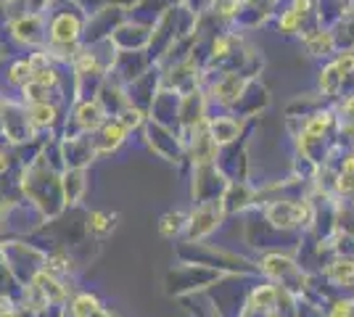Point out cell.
<instances>
[{"label":"cell","instance_id":"3","mask_svg":"<svg viewBox=\"0 0 354 317\" xmlns=\"http://www.w3.org/2000/svg\"><path fill=\"white\" fill-rule=\"evenodd\" d=\"M320 278L330 288H336V294H344L346 288L354 291V259L349 257H330L320 270Z\"/></svg>","mask_w":354,"mask_h":317},{"label":"cell","instance_id":"4","mask_svg":"<svg viewBox=\"0 0 354 317\" xmlns=\"http://www.w3.org/2000/svg\"><path fill=\"white\" fill-rule=\"evenodd\" d=\"M249 307H254L257 312H272L278 307V283L270 280H257V286H251L249 291Z\"/></svg>","mask_w":354,"mask_h":317},{"label":"cell","instance_id":"10","mask_svg":"<svg viewBox=\"0 0 354 317\" xmlns=\"http://www.w3.org/2000/svg\"><path fill=\"white\" fill-rule=\"evenodd\" d=\"M114 214H104V211H93L90 214V230L95 233V236H106L109 230H114Z\"/></svg>","mask_w":354,"mask_h":317},{"label":"cell","instance_id":"12","mask_svg":"<svg viewBox=\"0 0 354 317\" xmlns=\"http://www.w3.org/2000/svg\"><path fill=\"white\" fill-rule=\"evenodd\" d=\"M74 35H77V21L69 19V16H61L59 21L53 24V37L56 40H72Z\"/></svg>","mask_w":354,"mask_h":317},{"label":"cell","instance_id":"16","mask_svg":"<svg viewBox=\"0 0 354 317\" xmlns=\"http://www.w3.org/2000/svg\"><path fill=\"white\" fill-rule=\"evenodd\" d=\"M6 164H8V162H6V156L0 153V169H6Z\"/></svg>","mask_w":354,"mask_h":317},{"label":"cell","instance_id":"2","mask_svg":"<svg viewBox=\"0 0 354 317\" xmlns=\"http://www.w3.org/2000/svg\"><path fill=\"white\" fill-rule=\"evenodd\" d=\"M225 209L220 201L212 204H196V209L191 211L188 222H185V243H201L209 238L212 233H217L225 222Z\"/></svg>","mask_w":354,"mask_h":317},{"label":"cell","instance_id":"9","mask_svg":"<svg viewBox=\"0 0 354 317\" xmlns=\"http://www.w3.org/2000/svg\"><path fill=\"white\" fill-rule=\"evenodd\" d=\"M304 30V16H299L288 6L286 11H283L281 16H278V32H283V35H296V32Z\"/></svg>","mask_w":354,"mask_h":317},{"label":"cell","instance_id":"11","mask_svg":"<svg viewBox=\"0 0 354 317\" xmlns=\"http://www.w3.org/2000/svg\"><path fill=\"white\" fill-rule=\"evenodd\" d=\"M294 317H325V309L320 307V304H315V302H310V299H304V296H299V299H296Z\"/></svg>","mask_w":354,"mask_h":317},{"label":"cell","instance_id":"1","mask_svg":"<svg viewBox=\"0 0 354 317\" xmlns=\"http://www.w3.org/2000/svg\"><path fill=\"white\" fill-rule=\"evenodd\" d=\"M222 278V272L201 267V265H180L167 275V294L169 296H191L204 288L214 286Z\"/></svg>","mask_w":354,"mask_h":317},{"label":"cell","instance_id":"17","mask_svg":"<svg viewBox=\"0 0 354 317\" xmlns=\"http://www.w3.org/2000/svg\"><path fill=\"white\" fill-rule=\"evenodd\" d=\"M352 153H354V140H352Z\"/></svg>","mask_w":354,"mask_h":317},{"label":"cell","instance_id":"8","mask_svg":"<svg viewBox=\"0 0 354 317\" xmlns=\"http://www.w3.org/2000/svg\"><path fill=\"white\" fill-rule=\"evenodd\" d=\"M185 222H188L185 214L169 211V214H164L162 222H159V233H162L164 238H175V236H180V233H185Z\"/></svg>","mask_w":354,"mask_h":317},{"label":"cell","instance_id":"15","mask_svg":"<svg viewBox=\"0 0 354 317\" xmlns=\"http://www.w3.org/2000/svg\"><path fill=\"white\" fill-rule=\"evenodd\" d=\"M93 317H117L114 312H109V309H101V312H95Z\"/></svg>","mask_w":354,"mask_h":317},{"label":"cell","instance_id":"13","mask_svg":"<svg viewBox=\"0 0 354 317\" xmlns=\"http://www.w3.org/2000/svg\"><path fill=\"white\" fill-rule=\"evenodd\" d=\"M32 117H35L37 124H48V122L53 119V108L50 106H35L32 108Z\"/></svg>","mask_w":354,"mask_h":317},{"label":"cell","instance_id":"6","mask_svg":"<svg viewBox=\"0 0 354 317\" xmlns=\"http://www.w3.org/2000/svg\"><path fill=\"white\" fill-rule=\"evenodd\" d=\"M104 307L93 294H77L69 302V315L72 317H93L95 312H101Z\"/></svg>","mask_w":354,"mask_h":317},{"label":"cell","instance_id":"14","mask_svg":"<svg viewBox=\"0 0 354 317\" xmlns=\"http://www.w3.org/2000/svg\"><path fill=\"white\" fill-rule=\"evenodd\" d=\"M35 79H37V82H53L56 77H53V72H40V75L35 77Z\"/></svg>","mask_w":354,"mask_h":317},{"label":"cell","instance_id":"7","mask_svg":"<svg viewBox=\"0 0 354 317\" xmlns=\"http://www.w3.org/2000/svg\"><path fill=\"white\" fill-rule=\"evenodd\" d=\"M325 317H354V296L349 294H339L323 307Z\"/></svg>","mask_w":354,"mask_h":317},{"label":"cell","instance_id":"5","mask_svg":"<svg viewBox=\"0 0 354 317\" xmlns=\"http://www.w3.org/2000/svg\"><path fill=\"white\" fill-rule=\"evenodd\" d=\"M209 130H212L209 135L217 146H230L241 133V122L233 117H217V119L209 122Z\"/></svg>","mask_w":354,"mask_h":317}]
</instances>
